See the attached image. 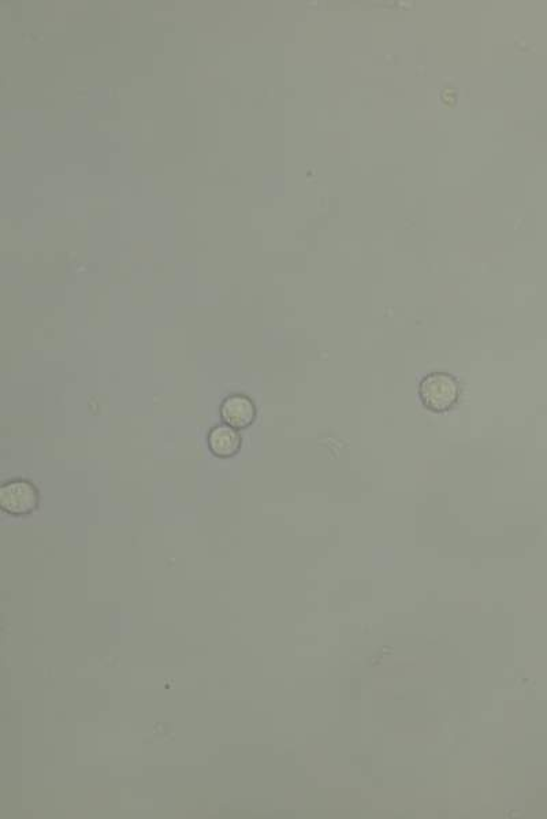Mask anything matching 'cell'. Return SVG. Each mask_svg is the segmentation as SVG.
Here are the masks:
<instances>
[{"instance_id":"6da1fadb","label":"cell","mask_w":547,"mask_h":819,"mask_svg":"<svg viewBox=\"0 0 547 819\" xmlns=\"http://www.w3.org/2000/svg\"><path fill=\"white\" fill-rule=\"evenodd\" d=\"M419 400L431 413H446L459 404L461 385L455 375L445 371H434L424 375L419 382Z\"/></svg>"},{"instance_id":"277c9868","label":"cell","mask_w":547,"mask_h":819,"mask_svg":"<svg viewBox=\"0 0 547 819\" xmlns=\"http://www.w3.org/2000/svg\"><path fill=\"white\" fill-rule=\"evenodd\" d=\"M241 435L237 433L236 428L228 426H218L212 428L210 435H208V446H210L211 453L219 459H230L240 452Z\"/></svg>"},{"instance_id":"7a4b0ae2","label":"cell","mask_w":547,"mask_h":819,"mask_svg":"<svg viewBox=\"0 0 547 819\" xmlns=\"http://www.w3.org/2000/svg\"><path fill=\"white\" fill-rule=\"evenodd\" d=\"M40 493L29 480H11L0 489V509L13 517L31 516L39 509Z\"/></svg>"},{"instance_id":"3957f363","label":"cell","mask_w":547,"mask_h":819,"mask_svg":"<svg viewBox=\"0 0 547 819\" xmlns=\"http://www.w3.org/2000/svg\"><path fill=\"white\" fill-rule=\"evenodd\" d=\"M221 416L223 422L236 430H245L255 423L258 411L251 398L245 396H232L226 398L222 404Z\"/></svg>"}]
</instances>
